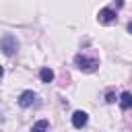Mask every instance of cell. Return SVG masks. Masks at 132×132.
I'll return each instance as SVG.
<instances>
[{
	"label": "cell",
	"instance_id": "6da1fadb",
	"mask_svg": "<svg viewBox=\"0 0 132 132\" xmlns=\"http://www.w3.org/2000/svg\"><path fill=\"white\" fill-rule=\"evenodd\" d=\"M74 64L82 72H95L99 68V58L97 56H87V54H76L74 56Z\"/></svg>",
	"mask_w": 132,
	"mask_h": 132
},
{
	"label": "cell",
	"instance_id": "7a4b0ae2",
	"mask_svg": "<svg viewBox=\"0 0 132 132\" xmlns=\"http://www.w3.org/2000/svg\"><path fill=\"white\" fill-rule=\"evenodd\" d=\"M0 50H2V54L4 56H12L16 50H19V41H16V37L14 35H4L2 39H0Z\"/></svg>",
	"mask_w": 132,
	"mask_h": 132
},
{
	"label": "cell",
	"instance_id": "3957f363",
	"mask_svg": "<svg viewBox=\"0 0 132 132\" xmlns=\"http://www.w3.org/2000/svg\"><path fill=\"white\" fill-rule=\"evenodd\" d=\"M116 19H118V12L111 6H105V8H101L97 12V21L101 25H111V23H116Z\"/></svg>",
	"mask_w": 132,
	"mask_h": 132
},
{
	"label": "cell",
	"instance_id": "277c9868",
	"mask_svg": "<svg viewBox=\"0 0 132 132\" xmlns=\"http://www.w3.org/2000/svg\"><path fill=\"white\" fill-rule=\"evenodd\" d=\"M87 122H89V113H87V111L78 109V111H74V113H72V126H74L76 130L85 128V126H87Z\"/></svg>",
	"mask_w": 132,
	"mask_h": 132
},
{
	"label": "cell",
	"instance_id": "5b68a950",
	"mask_svg": "<svg viewBox=\"0 0 132 132\" xmlns=\"http://www.w3.org/2000/svg\"><path fill=\"white\" fill-rule=\"evenodd\" d=\"M33 103H37V95L33 91H23L21 97H19V105L21 107H31Z\"/></svg>",
	"mask_w": 132,
	"mask_h": 132
},
{
	"label": "cell",
	"instance_id": "8992f818",
	"mask_svg": "<svg viewBox=\"0 0 132 132\" xmlns=\"http://www.w3.org/2000/svg\"><path fill=\"white\" fill-rule=\"evenodd\" d=\"M118 101H120V107H122V109H130V107H132V93H130V91H124Z\"/></svg>",
	"mask_w": 132,
	"mask_h": 132
},
{
	"label": "cell",
	"instance_id": "52a82bcc",
	"mask_svg": "<svg viewBox=\"0 0 132 132\" xmlns=\"http://www.w3.org/2000/svg\"><path fill=\"white\" fill-rule=\"evenodd\" d=\"M31 132H50V122L47 120H39L31 126Z\"/></svg>",
	"mask_w": 132,
	"mask_h": 132
},
{
	"label": "cell",
	"instance_id": "ba28073f",
	"mask_svg": "<svg viewBox=\"0 0 132 132\" xmlns=\"http://www.w3.org/2000/svg\"><path fill=\"white\" fill-rule=\"evenodd\" d=\"M39 78H41V82H52L54 80V72L50 68H41L39 70Z\"/></svg>",
	"mask_w": 132,
	"mask_h": 132
},
{
	"label": "cell",
	"instance_id": "9c48e42d",
	"mask_svg": "<svg viewBox=\"0 0 132 132\" xmlns=\"http://www.w3.org/2000/svg\"><path fill=\"white\" fill-rule=\"evenodd\" d=\"M105 101H107V103H113V101H116V93H113V89H107V93H105Z\"/></svg>",
	"mask_w": 132,
	"mask_h": 132
},
{
	"label": "cell",
	"instance_id": "30bf717a",
	"mask_svg": "<svg viewBox=\"0 0 132 132\" xmlns=\"http://www.w3.org/2000/svg\"><path fill=\"white\" fill-rule=\"evenodd\" d=\"M128 31H130V33H132V21H130V23H128Z\"/></svg>",
	"mask_w": 132,
	"mask_h": 132
},
{
	"label": "cell",
	"instance_id": "8fae6325",
	"mask_svg": "<svg viewBox=\"0 0 132 132\" xmlns=\"http://www.w3.org/2000/svg\"><path fill=\"white\" fill-rule=\"evenodd\" d=\"M2 74H4V68H2V66H0V78H2Z\"/></svg>",
	"mask_w": 132,
	"mask_h": 132
}]
</instances>
